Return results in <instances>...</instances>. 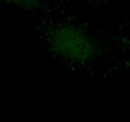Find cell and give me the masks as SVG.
<instances>
[{
    "label": "cell",
    "mask_w": 130,
    "mask_h": 122,
    "mask_svg": "<svg viewBox=\"0 0 130 122\" xmlns=\"http://www.w3.org/2000/svg\"><path fill=\"white\" fill-rule=\"evenodd\" d=\"M47 40L56 54L74 63H87L96 56L93 41L85 32L73 26H55L50 31Z\"/></svg>",
    "instance_id": "1"
},
{
    "label": "cell",
    "mask_w": 130,
    "mask_h": 122,
    "mask_svg": "<svg viewBox=\"0 0 130 122\" xmlns=\"http://www.w3.org/2000/svg\"><path fill=\"white\" fill-rule=\"evenodd\" d=\"M12 4L25 11H34L41 5V0H8Z\"/></svg>",
    "instance_id": "2"
}]
</instances>
